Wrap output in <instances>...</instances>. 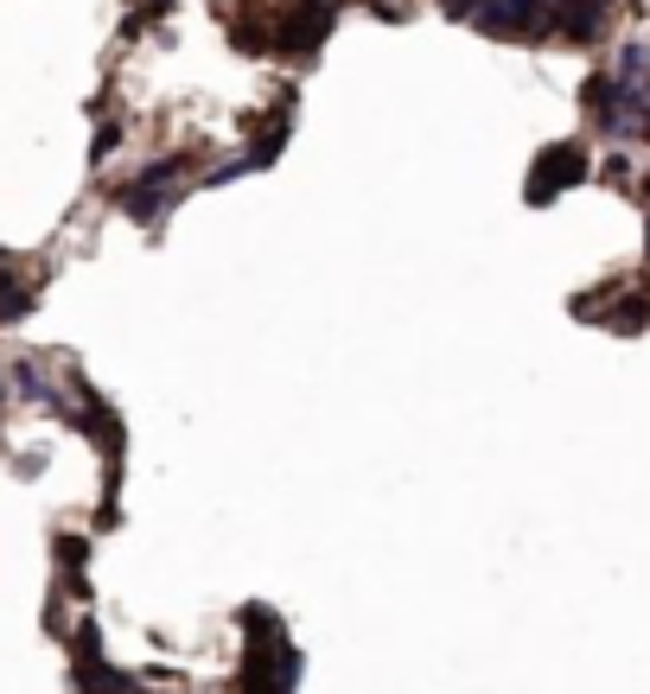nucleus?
<instances>
[{
	"label": "nucleus",
	"mask_w": 650,
	"mask_h": 694,
	"mask_svg": "<svg viewBox=\"0 0 650 694\" xmlns=\"http://www.w3.org/2000/svg\"><path fill=\"white\" fill-rule=\"evenodd\" d=\"M185 166H192L185 154H173V159H154V166H147L141 179H128L122 191H115V198H122V210H128L134 224H159L166 210L179 205V179H185Z\"/></svg>",
	"instance_id": "1"
},
{
	"label": "nucleus",
	"mask_w": 650,
	"mask_h": 694,
	"mask_svg": "<svg viewBox=\"0 0 650 694\" xmlns=\"http://www.w3.org/2000/svg\"><path fill=\"white\" fill-rule=\"evenodd\" d=\"M580 179H587V154H580L574 141H561V147H548V154L529 166V185H523V191H529V205H555V198L574 191Z\"/></svg>",
	"instance_id": "2"
},
{
	"label": "nucleus",
	"mask_w": 650,
	"mask_h": 694,
	"mask_svg": "<svg viewBox=\"0 0 650 694\" xmlns=\"http://www.w3.org/2000/svg\"><path fill=\"white\" fill-rule=\"evenodd\" d=\"M332 20H339V0H300V7H293V13L281 20L275 45H281V52H293V58H312L319 45H326Z\"/></svg>",
	"instance_id": "3"
},
{
	"label": "nucleus",
	"mask_w": 650,
	"mask_h": 694,
	"mask_svg": "<svg viewBox=\"0 0 650 694\" xmlns=\"http://www.w3.org/2000/svg\"><path fill=\"white\" fill-rule=\"evenodd\" d=\"M606 325H612V332H644V325H650V300H644V293H625V307L606 312Z\"/></svg>",
	"instance_id": "4"
},
{
	"label": "nucleus",
	"mask_w": 650,
	"mask_h": 694,
	"mask_svg": "<svg viewBox=\"0 0 650 694\" xmlns=\"http://www.w3.org/2000/svg\"><path fill=\"white\" fill-rule=\"evenodd\" d=\"M619 77L625 83H650V45L644 39H631V45L619 52Z\"/></svg>",
	"instance_id": "5"
},
{
	"label": "nucleus",
	"mask_w": 650,
	"mask_h": 694,
	"mask_svg": "<svg viewBox=\"0 0 650 694\" xmlns=\"http://www.w3.org/2000/svg\"><path fill=\"white\" fill-rule=\"evenodd\" d=\"M230 39H236V52H268V45H275L261 20H236V27H230Z\"/></svg>",
	"instance_id": "6"
},
{
	"label": "nucleus",
	"mask_w": 650,
	"mask_h": 694,
	"mask_svg": "<svg viewBox=\"0 0 650 694\" xmlns=\"http://www.w3.org/2000/svg\"><path fill=\"white\" fill-rule=\"evenodd\" d=\"M83 561H90V541H83V536H58V567H64V573H83Z\"/></svg>",
	"instance_id": "7"
},
{
	"label": "nucleus",
	"mask_w": 650,
	"mask_h": 694,
	"mask_svg": "<svg viewBox=\"0 0 650 694\" xmlns=\"http://www.w3.org/2000/svg\"><path fill=\"white\" fill-rule=\"evenodd\" d=\"M446 13H453V20H472V27H478V13H485V0H446Z\"/></svg>",
	"instance_id": "8"
},
{
	"label": "nucleus",
	"mask_w": 650,
	"mask_h": 694,
	"mask_svg": "<svg viewBox=\"0 0 650 694\" xmlns=\"http://www.w3.org/2000/svg\"><path fill=\"white\" fill-rule=\"evenodd\" d=\"M115 141H122V128H115V122H109V128L96 134V147H90V154H96V159H109V154H115Z\"/></svg>",
	"instance_id": "9"
},
{
	"label": "nucleus",
	"mask_w": 650,
	"mask_h": 694,
	"mask_svg": "<svg viewBox=\"0 0 650 694\" xmlns=\"http://www.w3.org/2000/svg\"><path fill=\"white\" fill-rule=\"evenodd\" d=\"M13 287V261H7V249H0V293Z\"/></svg>",
	"instance_id": "10"
},
{
	"label": "nucleus",
	"mask_w": 650,
	"mask_h": 694,
	"mask_svg": "<svg viewBox=\"0 0 650 694\" xmlns=\"http://www.w3.org/2000/svg\"><path fill=\"white\" fill-rule=\"evenodd\" d=\"M0 408H7V383H0Z\"/></svg>",
	"instance_id": "11"
}]
</instances>
